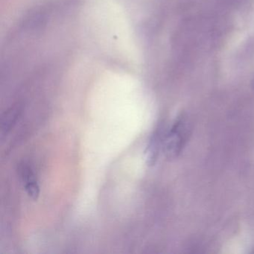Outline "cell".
<instances>
[{
	"label": "cell",
	"mask_w": 254,
	"mask_h": 254,
	"mask_svg": "<svg viewBox=\"0 0 254 254\" xmlns=\"http://www.w3.org/2000/svg\"><path fill=\"white\" fill-rule=\"evenodd\" d=\"M160 142H161V135L159 130L154 132L151 136L148 147L146 148V160L148 166H152L156 163L158 157L159 149H160Z\"/></svg>",
	"instance_id": "3"
},
{
	"label": "cell",
	"mask_w": 254,
	"mask_h": 254,
	"mask_svg": "<svg viewBox=\"0 0 254 254\" xmlns=\"http://www.w3.org/2000/svg\"><path fill=\"white\" fill-rule=\"evenodd\" d=\"M20 107L19 105H14L2 114L1 120V134L2 136H7L14 127L20 117Z\"/></svg>",
	"instance_id": "2"
},
{
	"label": "cell",
	"mask_w": 254,
	"mask_h": 254,
	"mask_svg": "<svg viewBox=\"0 0 254 254\" xmlns=\"http://www.w3.org/2000/svg\"><path fill=\"white\" fill-rule=\"evenodd\" d=\"M19 173L28 195L32 200H38L40 195V187L30 166L26 164L21 165L19 168Z\"/></svg>",
	"instance_id": "1"
}]
</instances>
